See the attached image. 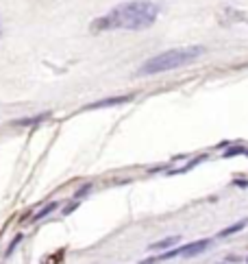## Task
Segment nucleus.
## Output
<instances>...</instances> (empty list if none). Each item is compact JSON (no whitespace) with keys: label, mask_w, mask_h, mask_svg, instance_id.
Listing matches in <instances>:
<instances>
[{"label":"nucleus","mask_w":248,"mask_h":264,"mask_svg":"<svg viewBox=\"0 0 248 264\" xmlns=\"http://www.w3.org/2000/svg\"><path fill=\"white\" fill-rule=\"evenodd\" d=\"M159 18V4L153 0H133V2L118 4L111 9L107 16L98 18L92 22V33H102V31H144V28L153 26Z\"/></svg>","instance_id":"1"},{"label":"nucleus","mask_w":248,"mask_h":264,"mask_svg":"<svg viewBox=\"0 0 248 264\" xmlns=\"http://www.w3.org/2000/svg\"><path fill=\"white\" fill-rule=\"evenodd\" d=\"M203 55H205V46H187V48L163 50L159 55L146 59L140 66V70H137V76H150V74H161V72H168V70H177L181 66L196 62Z\"/></svg>","instance_id":"2"},{"label":"nucleus","mask_w":248,"mask_h":264,"mask_svg":"<svg viewBox=\"0 0 248 264\" xmlns=\"http://www.w3.org/2000/svg\"><path fill=\"white\" fill-rule=\"evenodd\" d=\"M209 244H211V240H196V242H190V244H185V247H181L179 249V256H183V258H196V256H201L203 251H207L209 249Z\"/></svg>","instance_id":"3"},{"label":"nucleus","mask_w":248,"mask_h":264,"mask_svg":"<svg viewBox=\"0 0 248 264\" xmlns=\"http://www.w3.org/2000/svg\"><path fill=\"white\" fill-rule=\"evenodd\" d=\"M220 20L225 24H233V22H248V14L246 11H240V9H225L220 16Z\"/></svg>","instance_id":"4"},{"label":"nucleus","mask_w":248,"mask_h":264,"mask_svg":"<svg viewBox=\"0 0 248 264\" xmlns=\"http://www.w3.org/2000/svg\"><path fill=\"white\" fill-rule=\"evenodd\" d=\"M126 100H131V96H118V98H107V100H100V103H94V105H89L87 110H98V107H111V105L126 103Z\"/></svg>","instance_id":"5"},{"label":"nucleus","mask_w":248,"mask_h":264,"mask_svg":"<svg viewBox=\"0 0 248 264\" xmlns=\"http://www.w3.org/2000/svg\"><path fill=\"white\" fill-rule=\"evenodd\" d=\"M246 225H248V218H242V220H238V223H235V225L227 227V230H222L220 234H218V236H220V238H229V236H233V234L242 232V230H244Z\"/></svg>","instance_id":"6"},{"label":"nucleus","mask_w":248,"mask_h":264,"mask_svg":"<svg viewBox=\"0 0 248 264\" xmlns=\"http://www.w3.org/2000/svg\"><path fill=\"white\" fill-rule=\"evenodd\" d=\"M179 236H168V238H163L159 240V242H155V244H150V249L153 251H159V249H168V247H174V244L179 242Z\"/></svg>","instance_id":"7"},{"label":"nucleus","mask_w":248,"mask_h":264,"mask_svg":"<svg viewBox=\"0 0 248 264\" xmlns=\"http://www.w3.org/2000/svg\"><path fill=\"white\" fill-rule=\"evenodd\" d=\"M57 210V203H48V206L41 210V212H37V216H35V220H39V218H44V216H48L50 212H54Z\"/></svg>","instance_id":"8"},{"label":"nucleus","mask_w":248,"mask_h":264,"mask_svg":"<svg viewBox=\"0 0 248 264\" xmlns=\"http://www.w3.org/2000/svg\"><path fill=\"white\" fill-rule=\"evenodd\" d=\"M20 240H22V236H15V240L9 244V249H7V256H11V254H13V249L17 247V244H20Z\"/></svg>","instance_id":"9"},{"label":"nucleus","mask_w":248,"mask_h":264,"mask_svg":"<svg viewBox=\"0 0 248 264\" xmlns=\"http://www.w3.org/2000/svg\"><path fill=\"white\" fill-rule=\"evenodd\" d=\"M89 188H92V186H89V184H87V186H83V188L76 192V199H78V196H83V194H87V192H89Z\"/></svg>","instance_id":"10"},{"label":"nucleus","mask_w":248,"mask_h":264,"mask_svg":"<svg viewBox=\"0 0 248 264\" xmlns=\"http://www.w3.org/2000/svg\"><path fill=\"white\" fill-rule=\"evenodd\" d=\"M2 35H4V31H2V24H0V38H2Z\"/></svg>","instance_id":"11"}]
</instances>
